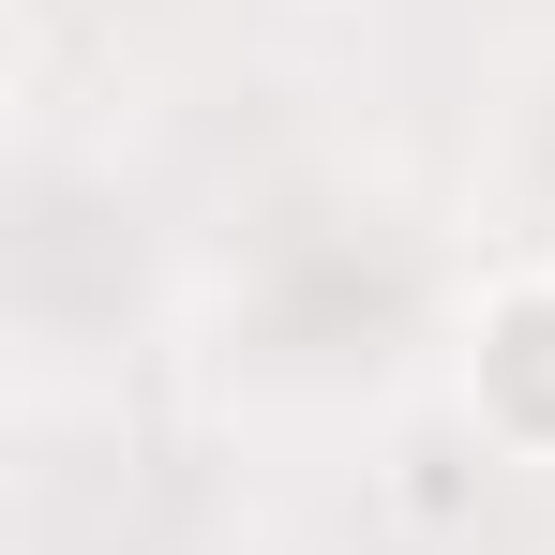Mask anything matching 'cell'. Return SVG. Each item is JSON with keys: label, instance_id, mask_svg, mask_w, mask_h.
<instances>
[{"label": "cell", "instance_id": "6da1fadb", "mask_svg": "<svg viewBox=\"0 0 555 555\" xmlns=\"http://www.w3.org/2000/svg\"><path fill=\"white\" fill-rule=\"evenodd\" d=\"M465 421H480V451L555 465V256L465 300Z\"/></svg>", "mask_w": 555, "mask_h": 555}]
</instances>
